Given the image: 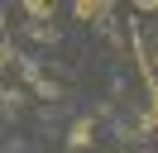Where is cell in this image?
<instances>
[{
    "label": "cell",
    "mask_w": 158,
    "mask_h": 153,
    "mask_svg": "<svg viewBox=\"0 0 158 153\" xmlns=\"http://www.w3.org/2000/svg\"><path fill=\"white\" fill-rule=\"evenodd\" d=\"M24 72H29V81H34V86H39V96H58V81H48V76H43L34 62H24Z\"/></svg>",
    "instance_id": "cell-3"
},
{
    "label": "cell",
    "mask_w": 158,
    "mask_h": 153,
    "mask_svg": "<svg viewBox=\"0 0 158 153\" xmlns=\"http://www.w3.org/2000/svg\"><path fill=\"white\" fill-rule=\"evenodd\" d=\"M110 5L106 0H77V19H106Z\"/></svg>",
    "instance_id": "cell-1"
},
{
    "label": "cell",
    "mask_w": 158,
    "mask_h": 153,
    "mask_svg": "<svg viewBox=\"0 0 158 153\" xmlns=\"http://www.w3.org/2000/svg\"><path fill=\"white\" fill-rule=\"evenodd\" d=\"M91 124H96L91 115H81V120L72 124V148H86V143H91Z\"/></svg>",
    "instance_id": "cell-2"
},
{
    "label": "cell",
    "mask_w": 158,
    "mask_h": 153,
    "mask_svg": "<svg viewBox=\"0 0 158 153\" xmlns=\"http://www.w3.org/2000/svg\"><path fill=\"white\" fill-rule=\"evenodd\" d=\"M24 10H29L34 19H43V14H48V0H24Z\"/></svg>",
    "instance_id": "cell-4"
}]
</instances>
